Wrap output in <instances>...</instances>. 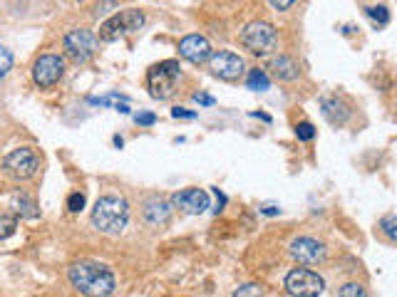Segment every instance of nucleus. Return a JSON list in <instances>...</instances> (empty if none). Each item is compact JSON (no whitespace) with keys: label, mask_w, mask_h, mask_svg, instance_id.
<instances>
[{"label":"nucleus","mask_w":397,"mask_h":297,"mask_svg":"<svg viewBox=\"0 0 397 297\" xmlns=\"http://www.w3.org/2000/svg\"><path fill=\"white\" fill-rule=\"evenodd\" d=\"M68 277L70 285L84 297H110L117 287L115 272L105 263L80 260L75 265H70Z\"/></svg>","instance_id":"nucleus-1"},{"label":"nucleus","mask_w":397,"mask_h":297,"mask_svg":"<svg viewBox=\"0 0 397 297\" xmlns=\"http://www.w3.org/2000/svg\"><path fill=\"white\" fill-rule=\"evenodd\" d=\"M92 220L94 230L107 235H120L127 228V220H130V204H127L122 196H102L97 198V204L92 209Z\"/></svg>","instance_id":"nucleus-2"},{"label":"nucleus","mask_w":397,"mask_h":297,"mask_svg":"<svg viewBox=\"0 0 397 297\" xmlns=\"http://www.w3.org/2000/svg\"><path fill=\"white\" fill-rule=\"evenodd\" d=\"M179 77H182V72H179L177 60H164V62H157L149 67V72H146V89H149V94L154 99L164 102V99H169L177 92Z\"/></svg>","instance_id":"nucleus-3"},{"label":"nucleus","mask_w":397,"mask_h":297,"mask_svg":"<svg viewBox=\"0 0 397 297\" xmlns=\"http://www.w3.org/2000/svg\"><path fill=\"white\" fill-rule=\"evenodd\" d=\"M241 45L251 55L266 58L278 47V32L271 22L266 20H253L241 30Z\"/></svg>","instance_id":"nucleus-4"},{"label":"nucleus","mask_w":397,"mask_h":297,"mask_svg":"<svg viewBox=\"0 0 397 297\" xmlns=\"http://www.w3.org/2000/svg\"><path fill=\"white\" fill-rule=\"evenodd\" d=\"M144 13L137 11V8H127L122 13H115L112 18H107L99 27V40L102 42H115L120 37L130 35V32H137L141 25H144Z\"/></svg>","instance_id":"nucleus-5"},{"label":"nucleus","mask_w":397,"mask_h":297,"mask_svg":"<svg viewBox=\"0 0 397 297\" xmlns=\"http://www.w3.org/2000/svg\"><path fill=\"white\" fill-rule=\"evenodd\" d=\"M283 287L291 297H320L325 290V280L308 268H296L286 275Z\"/></svg>","instance_id":"nucleus-6"},{"label":"nucleus","mask_w":397,"mask_h":297,"mask_svg":"<svg viewBox=\"0 0 397 297\" xmlns=\"http://www.w3.org/2000/svg\"><path fill=\"white\" fill-rule=\"evenodd\" d=\"M37 169H40V157H37L35 149H30V146L13 149V152L3 159V171L15 178V181H27V178H32L37 173Z\"/></svg>","instance_id":"nucleus-7"},{"label":"nucleus","mask_w":397,"mask_h":297,"mask_svg":"<svg viewBox=\"0 0 397 297\" xmlns=\"http://www.w3.org/2000/svg\"><path fill=\"white\" fill-rule=\"evenodd\" d=\"M30 74H32V82H35L37 87L50 89V87H55L60 79H63L65 60L60 58V55H53V53L40 55V58L35 60V65H32Z\"/></svg>","instance_id":"nucleus-8"},{"label":"nucleus","mask_w":397,"mask_h":297,"mask_svg":"<svg viewBox=\"0 0 397 297\" xmlns=\"http://www.w3.org/2000/svg\"><path fill=\"white\" fill-rule=\"evenodd\" d=\"M244 60L239 58L236 53L231 50H219V53H211L209 58V72L214 77L224 79V82H239L244 77Z\"/></svg>","instance_id":"nucleus-9"},{"label":"nucleus","mask_w":397,"mask_h":297,"mask_svg":"<svg viewBox=\"0 0 397 297\" xmlns=\"http://www.w3.org/2000/svg\"><path fill=\"white\" fill-rule=\"evenodd\" d=\"M288 253L296 263L301 265H318V263H325L328 258V251L320 240L310 238V235H301V238H293L291 245H288Z\"/></svg>","instance_id":"nucleus-10"},{"label":"nucleus","mask_w":397,"mask_h":297,"mask_svg":"<svg viewBox=\"0 0 397 297\" xmlns=\"http://www.w3.org/2000/svg\"><path fill=\"white\" fill-rule=\"evenodd\" d=\"M63 45H65V53H68V58H73L77 65L87 62V60L97 53V37H94L89 30H82V27H77V30H70L68 35H65Z\"/></svg>","instance_id":"nucleus-11"},{"label":"nucleus","mask_w":397,"mask_h":297,"mask_svg":"<svg viewBox=\"0 0 397 297\" xmlns=\"http://www.w3.org/2000/svg\"><path fill=\"white\" fill-rule=\"evenodd\" d=\"M174 209H179L182 213L189 216H201L209 209V193L204 188H184L172 196Z\"/></svg>","instance_id":"nucleus-12"},{"label":"nucleus","mask_w":397,"mask_h":297,"mask_svg":"<svg viewBox=\"0 0 397 297\" xmlns=\"http://www.w3.org/2000/svg\"><path fill=\"white\" fill-rule=\"evenodd\" d=\"M211 53H214V50H211V42L206 40L204 35H198V32H191V35L179 40V55L191 65L209 62Z\"/></svg>","instance_id":"nucleus-13"},{"label":"nucleus","mask_w":397,"mask_h":297,"mask_svg":"<svg viewBox=\"0 0 397 297\" xmlns=\"http://www.w3.org/2000/svg\"><path fill=\"white\" fill-rule=\"evenodd\" d=\"M172 213H174V204L159 196L149 198L144 204V209H141V218H144V223L149 228H164L172 220Z\"/></svg>","instance_id":"nucleus-14"},{"label":"nucleus","mask_w":397,"mask_h":297,"mask_svg":"<svg viewBox=\"0 0 397 297\" xmlns=\"http://www.w3.org/2000/svg\"><path fill=\"white\" fill-rule=\"evenodd\" d=\"M320 112H323V117L333 126H343L351 119V107L345 105L340 97H335V94L333 97H320Z\"/></svg>","instance_id":"nucleus-15"},{"label":"nucleus","mask_w":397,"mask_h":297,"mask_svg":"<svg viewBox=\"0 0 397 297\" xmlns=\"http://www.w3.org/2000/svg\"><path fill=\"white\" fill-rule=\"evenodd\" d=\"M271 70L281 82H296V79L301 77V67H298L296 60L288 58V55H278V58H273Z\"/></svg>","instance_id":"nucleus-16"},{"label":"nucleus","mask_w":397,"mask_h":297,"mask_svg":"<svg viewBox=\"0 0 397 297\" xmlns=\"http://www.w3.org/2000/svg\"><path fill=\"white\" fill-rule=\"evenodd\" d=\"M13 206H15V213L20 216V218H27V220H32V218H37L40 216V209H37V204L32 201L27 193H23V191H18L15 196H13Z\"/></svg>","instance_id":"nucleus-17"},{"label":"nucleus","mask_w":397,"mask_h":297,"mask_svg":"<svg viewBox=\"0 0 397 297\" xmlns=\"http://www.w3.org/2000/svg\"><path fill=\"white\" fill-rule=\"evenodd\" d=\"M89 105L94 107H112V110L122 112V114H130V99L120 97V94H107V97H89Z\"/></svg>","instance_id":"nucleus-18"},{"label":"nucleus","mask_w":397,"mask_h":297,"mask_svg":"<svg viewBox=\"0 0 397 297\" xmlns=\"http://www.w3.org/2000/svg\"><path fill=\"white\" fill-rule=\"evenodd\" d=\"M246 84H248V89H253V92H266V89H271V79H268V74L258 67L248 72Z\"/></svg>","instance_id":"nucleus-19"},{"label":"nucleus","mask_w":397,"mask_h":297,"mask_svg":"<svg viewBox=\"0 0 397 297\" xmlns=\"http://www.w3.org/2000/svg\"><path fill=\"white\" fill-rule=\"evenodd\" d=\"M365 15L375 22L377 27H385L390 22V11L385 6H367L365 8Z\"/></svg>","instance_id":"nucleus-20"},{"label":"nucleus","mask_w":397,"mask_h":297,"mask_svg":"<svg viewBox=\"0 0 397 297\" xmlns=\"http://www.w3.org/2000/svg\"><path fill=\"white\" fill-rule=\"evenodd\" d=\"M338 297H370L367 295V287L363 282H343L338 290Z\"/></svg>","instance_id":"nucleus-21"},{"label":"nucleus","mask_w":397,"mask_h":297,"mask_svg":"<svg viewBox=\"0 0 397 297\" xmlns=\"http://www.w3.org/2000/svg\"><path fill=\"white\" fill-rule=\"evenodd\" d=\"M380 233L385 235V240L397 245V216H385L380 220Z\"/></svg>","instance_id":"nucleus-22"},{"label":"nucleus","mask_w":397,"mask_h":297,"mask_svg":"<svg viewBox=\"0 0 397 297\" xmlns=\"http://www.w3.org/2000/svg\"><path fill=\"white\" fill-rule=\"evenodd\" d=\"M18 228V218L15 216H8V213H0V240L11 238Z\"/></svg>","instance_id":"nucleus-23"},{"label":"nucleus","mask_w":397,"mask_h":297,"mask_svg":"<svg viewBox=\"0 0 397 297\" xmlns=\"http://www.w3.org/2000/svg\"><path fill=\"white\" fill-rule=\"evenodd\" d=\"M11 70H13V53L8 50V47L0 45V79L6 77Z\"/></svg>","instance_id":"nucleus-24"},{"label":"nucleus","mask_w":397,"mask_h":297,"mask_svg":"<svg viewBox=\"0 0 397 297\" xmlns=\"http://www.w3.org/2000/svg\"><path fill=\"white\" fill-rule=\"evenodd\" d=\"M296 136L301 141H313L315 139V126L310 124V121H301V124H296Z\"/></svg>","instance_id":"nucleus-25"},{"label":"nucleus","mask_w":397,"mask_h":297,"mask_svg":"<svg viewBox=\"0 0 397 297\" xmlns=\"http://www.w3.org/2000/svg\"><path fill=\"white\" fill-rule=\"evenodd\" d=\"M84 204H87L84 193H70L68 196V211L70 213H80V211L84 209Z\"/></svg>","instance_id":"nucleus-26"},{"label":"nucleus","mask_w":397,"mask_h":297,"mask_svg":"<svg viewBox=\"0 0 397 297\" xmlns=\"http://www.w3.org/2000/svg\"><path fill=\"white\" fill-rule=\"evenodd\" d=\"M117 6H120V0H97V3H94V18L117 11Z\"/></svg>","instance_id":"nucleus-27"},{"label":"nucleus","mask_w":397,"mask_h":297,"mask_svg":"<svg viewBox=\"0 0 397 297\" xmlns=\"http://www.w3.org/2000/svg\"><path fill=\"white\" fill-rule=\"evenodd\" d=\"M234 297H263V285H256V282L244 285L234 292Z\"/></svg>","instance_id":"nucleus-28"},{"label":"nucleus","mask_w":397,"mask_h":297,"mask_svg":"<svg viewBox=\"0 0 397 297\" xmlns=\"http://www.w3.org/2000/svg\"><path fill=\"white\" fill-rule=\"evenodd\" d=\"M134 121L139 126H152V124H157V114H152V112H139V114L134 117Z\"/></svg>","instance_id":"nucleus-29"},{"label":"nucleus","mask_w":397,"mask_h":297,"mask_svg":"<svg viewBox=\"0 0 397 297\" xmlns=\"http://www.w3.org/2000/svg\"><path fill=\"white\" fill-rule=\"evenodd\" d=\"M172 117L174 119H196V112H189V110H184V107H174Z\"/></svg>","instance_id":"nucleus-30"},{"label":"nucleus","mask_w":397,"mask_h":297,"mask_svg":"<svg viewBox=\"0 0 397 297\" xmlns=\"http://www.w3.org/2000/svg\"><path fill=\"white\" fill-rule=\"evenodd\" d=\"M268 3H271V8L273 11H288V8L293 6V3H298V0H268Z\"/></svg>","instance_id":"nucleus-31"},{"label":"nucleus","mask_w":397,"mask_h":297,"mask_svg":"<svg viewBox=\"0 0 397 297\" xmlns=\"http://www.w3.org/2000/svg\"><path fill=\"white\" fill-rule=\"evenodd\" d=\"M214 196H216V209H214V213H221V211H224V206H226V196L219 191V188H214Z\"/></svg>","instance_id":"nucleus-32"},{"label":"nucleus","mask_w":397,"mask_h":297,"mask_svg":"<svg viewBox=\"0 0 397 297\" xmlns=\"http://www.w3.org/2000/svg\"><path fill=\"white\" fill-rule=\"evenodd\" d=\"M194 99H196L198 105H204V107L214 105V97H209V94H204V92H196V94H194Z\"/></svg>","instance_id":"nucleus-33"},{"label":"nucleus","mask_w":397,"mask_h":297,"mask_svg":"<svg viewBox=\"0 0 397 297\" xmlns=\"http://www.w3.org/2000/svg\"><path fill=\"white\" fill-rule=\"evenodd\" d=\"M261 213H266V216H278V213H281V209H276V206H266V209H261Z\"/></svg>","instance_id":"nucleus-34"},{"label":"nucleus","mask_w":397,"mask_h":297,"mask_svg":"<svg viewBox=\"0 0 397 297\" xmlns=\"http://www.w3.org/2000/svg\"><path fill=\"white\" fill-rule=\"evenodd\" d=\"M80 3H82V0H80Z\"/></svg>","instance_id":"nucleus-35"}]
</instances>
